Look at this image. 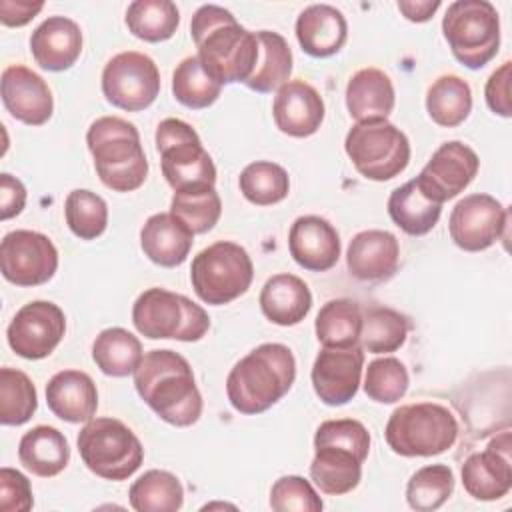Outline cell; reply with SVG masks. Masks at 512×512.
Segmentation results:
<instances>
[{"label":"cell","mask_w":512,"mask_h":512,"mask_svg":"<svg viewBox=\"0 0 512 512\" xmlns=\"http://www.w3.org/2000/svg\"><path fill=\"white\" fill-rule=\"evenodd\" d=\"M296 380V360L288 346L266 342L240 358L228 378L226 396L246 416L262 414L282 400Z\"/></svg>","instance_id":"cell-3"},{"label":"cell","mask_w":512,"mask_h":512,"mask_svg":"<svg viewBox=\"0 0 512 512\" xmlns=\"http://www.w3.org/2000/svg\"><path fill=\"white\" fill-rule=\"evenodd\" d=\"M454 492V472L446 464L418 468L406 484V502L416 512L438 510Z\"/></svg>","instance_id":"cell-42"},{"label":"cell","mask_w":512,"mask_h":512,"mask_svg":"<svg viewBox=\"0 0 512 512\" xmlns=\"http://www.w3.org/2000/svg\"><path fill=\"white\" fill-rule=\"evenodd\" d=\"M170 214H174L194 236L210 232L222 214V200L216 188L200 192H174L170 200Z\"/></svg>","instance_id":"cell-44"},{"label":"cell","mask_w":512,"mask_h":512,"mask_svg":"<svg viewBox=\"0 0 512 512\" xmlns=\"http://www.w3.org/2000/svg\"><path fill=\"white\" fill-rule=\"evenodd\" d=\"M388 214L392 222L410 236L428 234L440 220L442 204L432 200L416 182V178L392 190L388 196Z\"/></svg>","instance_id":"cell-31"},{"label":"cell","mask_w":512,"mask_h":512,"mask_svg":"<svg viewBox=\"0 0 512 512\" xmlns=\"http://www.w3.org/2000/svg\"><path fill=\"white\" fill-rule=\"evenodd\" d=\"M86 144L100 182L114 192L138 190L148 176V160L136 126L118 116L96 118Z\"/></svg>","instance_id":"cell-5"},{"label":"cell","mask_w":512,"mask_h":512,"mask_svg":"<svg viewBox=\"0 0 512 512\" xmlns=\"http://www.w3.org/2000/svg\"><path fill=\"white\" fill-rule=\"evenodd\" d=\"M442 32L452 56L466 68H484L500 48V18L488 0H456L446 8Z\"/></svg>","instance_id":"cell-9"},{"label":"cell","mask_w":512,"mask_h":512,"mask_svg":"<svg viewBox=\"0 0 512 512\" xmlns=\"http://www.w3.org/2000/svg\"><path fill=\"white\" fill-rule=\"evenodd\" d=\"M254 266L248 252L230 240H218L200 250L190 268L196 296L210 306H224L240 298L252 284Z\"/></svg>","instance_id":"cell-11"},{"label":"cell","mask_w":512,"mask_h":512,"mask_svg":"<svg viewBox=\"0 0 512 512\" xmlns=\"http://www.w3.org/2000/svg\"><path fill=\"white\" fill-rule=\"evenodd\" d=\"M42 8H44V2L0 0V22L10 28L26 26Z\"/></svg>","instance_id":"cell-50"},{"label":"cell","mask_w":512,"mask_h":512,"mask_svg":"<svg viewBox=\"0 0 512 512\" xmlns=\"http://www.w3.org/2000/svg\"><path fill=\"white\" fill-rule=\"evenodd\" d=\"M4 108L22 124L42 126L54 112L52 90L46 80L22 64H12L2 72Z\"/></svg>","instance_id":"cell-20"},{"label":"cell","mask_w":512,"mask_h":512,"mask_svg":"<svg viewBox=\"0 0 512 512\" xmlns=\"http://www.w3.org/2000/svg\"><path fill=\"white\" fill-rule=\"evenodd\" d=\"M370 452L368 428L352 418L326 420L314 434L310 478L320 492L342 496L362 480V462Z\"/></svg>","instance_id":"cell-4"},{"label":"cell","mask_w":512,"mask_h":512,"mask_svg":"<svg viewBox=\"0 0 512 512\" xmlns=\"http://www.w3.org/2000/svg\"><path fill=\"white\" fill-rule=\"evenodd\" d=\"M400 262V244L388 230H362L346 250L348 272L362 282H384L394 276Z\"/></svg>","instance_id":"cell-23"},{"label":"cell","mask_w":512,"mask_h":512,"mask_svg":"<svg viewBox=\"0 0 512 512\" xmlns=\"http://www.w3.org/2000/svg\"><path fill=\"white\" fill-rule=\"evenodd\" d=\"M364 368V350L358 346L352 348H322L312 364V386L316 396L328 406L348 404L362 380Z\"/></svg>","instance_id":"cell-18"},{"label":"cell","mask_w":512,"mask_h":512,"mask_svg":"<svg viewBox=\"0 0 512 512\" xmlns=\"http://www.w3.org/2000/svg\"><path fill=\"white\" fill-rule=\"evenodd\" d=\"M194 234L170 212L152 214L140 230V248L144 256L164 268L186 262L192 250Z\"/></svg>","instance_id":"cell-27"},{"label":"cell","mask_w":512,"mask_h":512,"mask_svg":"<svg viewBox=\"0 0 512 512\" xmlns=\"http://www.w3.org/2000/svg\"><path fill=\"white\" fill-rule=\"evenodd\" d=\"M258 38V62L252 76L244 82L250 90L268 94L284 86L292 74V50L286 38L278 32L260 30Z\"/></svg>","instance_id":"cell-32"},{"label":"cell","mask_w":512,"mask_h":512,"mask_svg":"<svg viewBox=\"0 0 512 512\" xmlns=\"http://www.w3.org/2000/svg\"><path fill=\"white\" fill-rule=\"evenodd\" d=\"M128 498L136 512H176L184 504V488L172 472L154 468L134 480Z\"/></svg>","instance_id":"cell-36"},{"label":"cell","mask_w":512,"mask_h":512,"mask_svg":"<svg viewBox=\"0 0 512 512\" xmlns=\"http://www.w3.org/2000/svg\"><path fill=\"white\" fill-rule=\"evenodd\" d=\"M508 226V208L490 194H468L450 212L448 232L452 242L466 252L494 246Z\"/></svg>","instance_id":"cell-15"},{"label":"cell","mask_w":512,"mask_h":512,"mask_svg":"<svg viewBox=\"0 0 512 512\" xmlns=\"http://www.w3.org/2000/svg\"><path fill=\"white\" fill-rule=\"evenodd\" d=\"M410 384L406 366L394 358L384 356L368 364L364 376V392L370 400L378 404H394L404 398Z\"/></svg>","instance_id":"cell-45"},{"label":"cell","mask_w":512,"mask_h":512,"mask_svg":"<svg viewBox=\"0 0 512 512\" xmlns=\"http://www.w3.org/2000/svg\"><path fill=\"white\" fill-rule=\"evenodd\" d=\"M34 506L30 480L14 470L0 468V510L2 512H28Z\"/></svg>","instance_id":"cell-47"},{"label":"cell","mask_w":512,"mask_h":512,"mask_svg":"<svg viewBox=\"0 0 512 512\" xmlns=\"http://www.w3.org/2000/svg\"><path fill=\"white\" fill-rule=\"evenodd\" d=\"M316 338L326 348H352L360 342L362 308L350 298L328 300L314 322Z\"/></svg>","instance_id":"cell-34"},{"label":"cell","mask_w":512,"mask_h":512,"mask_svg":"<svg viewBox=\"0 0 512 512\" xmlns=\"http://www.w3.org/2000/svg\"><path fill=\"white\" fill-rule=\"evenodd\" d=\"M238 186L250 204L272 206L288 196L290 178L280 164L270 160H256L240 172Z\"/></svg>","instance_id":"cell-39"},{"label":"cell","mask_w":512,"mask_h":512,"mask_svg":"<svg viewBox=\"0 0 512 512\" xmlns=\"http://www.w3.org/2000/svg\"><path fill=\"white\" fill-rule=\"evenodd\" d=\"M132 324L150 340L198 342L210 328V316L184 294L148 288L132 306Z\"/></svg>","instance_id":"cell-8"},{"label":"cell","mask_w":512,"mask_h":512,"mask_svg":"<svg viewBox=\"0 0 512 512\" xmlns=\"http://www.w3.org/2000/svg\"><path fill=\"white\" fill-rule=\"evenodd\" d=\"M480 168L478 154L464 142H444L416 176L418 186L436 202L456 198L476 178Z\"/></svg>","instance_id":"cell-17"},{"label":"cell","mask_w":512,"mask_h":512,"mask_svg":"<svg viewBox=\"0 0 512 512\" xmlns=\"http://www.w3.org/2000/svg\"><path fill=\"white\" fill-rule=\"evenodd\" d=\"M46 404L56 418L86 424L96 414L98 390L86 372L60 370L46 384Z\"/></svg>","instance_id":"cell-25"},{"label":"cell","mask_w":512,"mask_h":512,"mask_svg":"<svg viewBox=\"0 0 512 512\" xmlns=\"http://www.w3.org/2000/svg\"><path fill=\"white\" fill-rule=\"evenodd\" d=\"M324 100L320 92L304 80H288L276 90L272 118L282 134L308 138L318 132L324 120Z\"/></svg>","instance_id":"cell-21"},{"label":"cell","mask_w":512,"mask_h":512,"mask_svg":"<svg viewBox=\"0 0 512 512\" xmlns=\"http://www.w3.org/2000/svg\"><path fill=\"white\" fill-rule=\"evenodd\" d=\"M156 150L160 168L174 192H200L216 184V166L202 146L196 130L180 120L166 118L156 128Z\"/></svg>","instance_id":"cell-7"},{"label":"cell","mask_w":512,"mask_h":512,"mask_svg":"<svg viewBox=\"0 0 512 512\" xmlns=\"http://www.w3.org/2000/svg\"><path fill=\"white\" fill-rule=\"evenodd\" d=\"M134 388L164 422L186 428L202 416V394L184 356L174 350H150L134 370Z\"/></svg>","instance_id":"cell-2"},{"label":"cell","mask_w":512,"mask_h":512,"mask_svg":"<svg viewBox=\"0 0 512 512\" xmlns=\"http://www.w3.org/2000/svg\"><path fill=\"white\" fill-rule=\"evenodd\" d=\"M190 34L198 48L202 68L222 86L246 82L258 62L256 32L246 30L230 10L204 4L190 22Z\"/></svg>","instance_id":"cell-1"},{"label":"cell","mask_w":512,"mask_h":512,"mask_svg":"<svg viewBox=\"0 0 512 512\" xmlns=\"http://www.w3.org/2000/svg\"><path fill=\"white\" fill-rule=\"evenodd\" d=\"M18 460L28 472L40 478H52L68 466L70 446L58 428L40 424L20 438Z\"/></svg>","instance_id":"cell-30"},{"label":"cell","mask_w":512,"mask_h":512,"mask_svg":"<svg viewBox=\"0 0 512 512\" xmlns=\"http://www.w3.org/2000/svg\"><path fill=\"white\" fill-rule=\"evenodd\" d=\"M64 332L66 318L60 306L48 300H32L10 320L6 340L20 358L42 360L56 350Z\"/></svg>","instance_id":"cell-16"},{"label":"cell","mask_w":512,"mask_h":512,"mask_svg":"<svg viewBox=\"0 0 512 512\" xmlns=\"http://www.w3.org/2000/svg\"><path fill=\"white\" fill-rule=\"evenodd\" d=\"M64 218L76 238L96 240L108 226V206L96 192L76 188L66 196Z\"/></svg>","instance_id":"cell-43"},{"label":"cell","mask_w":512,"mask_h":512,"mask_svg":"<svg viewBox=\"0 0 512 512\" xmlns=\"http://www.w3.org/2000/svg\"><path fill=\"white\" fill-rule=\"evenodd\" d=\"M102 94L120 110H146L160 94L158 66L142 52H120L112 56L102 70Z\"/></svg>","instance_id":"cell-13"},{"label":"cell","mask_w":512,"mask_h":512,"mask_svg":"<svg viewBox=\"0 0 512 512\" xmlns=\"http://www.w3.org/2000/svg\"><path fill=\"white\" fill-rule=\"evenodd\" d=\"M38 408L34 382L18 368H0V424H26Z\"/></svg>","instance_id":"cell-40"},{"label":"cell","mask_w":512,"mask_h":512,"mask_svg":"<svg viewBox=\"0 0 512 512\" xmlns=\"http://www.w3.org/2000/svg\"><path fill=\"white\" fill-rule=\"evenodd\" d=\"M396 94L390 76L380 68L354 72L346 86V108L356 122L386 120L394 110Z\"/></svg>","instance_id":"cell-29"},{"label":"cell","mask_w":512,"mask_h":512,"mask_svg":"<svg viewBox=\"0 0 512 512\" xmlns=\"http://www.w3.org/2000/svg\"><path fill=\"white\" fill-rule=\"evenodd\" d=\"M222 92V84L216 82L200 64L198 56L184 58L172 74L174 98L192 110L212 106Z\"/></svg>","instance_id":"cell-41"},{"label":"cell","mask_w":512,"mask_h":512,"mask_svg":"<svg viewBox=\"0 0 512 512\" xmlns=\"http://www.w3.org/2000/svg\"><path fill=\"white\" fill-rule=\"evenodd\" d=\"M472 110V90L456 74L436 78L426 92V112L438 126H460Z\"/></svg>","instance_id":"cell-35"},{"label":"cell","mask_w":512,"mask_h":512,"mask_svg":"<svg viewBox=\"0 0 512 512\" xmlns=\"http://www.w3.org/2000/svg\"><path fill=\"white\" fill-rule=\"evenodd\" d=\"M270 508L274 512H320L324 502L306 478L288 474L272 484Z\"/></svg>","instance_id":"cell-46"},{"label":"cell","mask_w":512,"mask_h":512,"mask_svg":"<svg viewBox=\"0 0 512 512\" xmlns=\"http://www.w3.org/2000/svg\"><path fill=\"white\" fill-rule=\"evenodd\" d=\"M510 70L512 64L504 62L498 70H494L486 82L484 88V98L488 108L502 116V118H510L512 116V104H510Z\"/></svg>","instance_id":"cell-48"},{"label":"cell","mask_w":512,"mask_h":512,"mask_svg":"<svg viewBox=\"0 0 512 512\" xmlns=\"http://www.w3.org/2000/svg\"><path fill=\"white\" fill-rule=\"evenodd\" d=\"M296 38L308 56L330 58L346 44L348 24L338 8L312 4L296 18Z\"/></svg>","instance_id":"cell-26"},{"label":"cell","mask_w":512,"mask_h":512,"mask_svg":"<svg viewBox=\"0 0 512 512\" xmlns=\"http://www.w3.org/2000/svg\"><path fill=\"white\" fill-rule=\"evenodd\" d=\"M288 250L298 266L310 272H326L340 258V236L336 228L320 216L306 214L292 222Z\"/></svg>","instance_id":"cell-22"},{"label":"cell","mask_w":512,"mask_h":512,"mask_svg":"<svg viewBox=\"0 0 512 512\" xmlns=\"http://www.w3.org/2000/svg\"><path fill=\"white\" fill-rule=\"evenodd\" d=\"M76 444L86 468L112 482L128 480L144 460L138 436L116 418H92L82 426Z\"/></svg>","instance_id":"cell-10"},{"label":"cell","mask_w":512,"mask_h":512,"mask_svg":"<svg viewBox=\"0 0 512 512\" xmlns=\"http://www.w3.org/2000/svg\"><path fill=\"white\" fill-rule=\"evenodd\" d=\"M142 356L140 340L120 326L102 330L92 342V360L102 374L112 378L134 374Z\"/></svg>","instance_id":"cell-33"},{"label":"cell","mask_w":512,"mask_h":512,"mask_svg":"<svg viewBox=\"0 0 512 512\" xmlns=\"http://www.w3.org/2000/svg\"><path fill=\"white\" fill-rule=\"evenodd\" d=\"M344 150L358 174L374 182L396 178L410 162L406 134L388 120L356 122L346 134Z\"/></svg>","instance_id":"cell-12"},{"label":"cell","mask_w":512,"mask_h":512,"mask_svg":"<svg viewBox=\"0 0 512 512\" xmlns=\"http://www.w3.org/2000/svg\"><path fill=\"white\" fill-rule=\"evenodd\" d=\"M24 206H26L24 184L16 176L2 172L0 174V218L10 220L18 216L24 210Z\"/></svg>","instance_id":"cell-49"},{"label":"cell","mask_w":512,"mask_h":512,"mask_svg":"<svg viewBox=\"0 0 512 512\" xmlns=\"http://www.w3.org/2000/svg\"><path fill=\"white\" fill-rule=\"evenodd\" d=\"M34 62L48 72L72 68L82 52V30L66 16H48L30 36Z\"/></svg>","instance_id":"cell-24"},{"label":"cell","mask_w":512,"mask_h":512,"mask_svg":"<svg viewBox=\"0 0 512 512\" xmlns=\"http://www.w3.org/2000/svg\"><path fill=\"white\" fill-rule=\"evenodd\" d=\"M408 336V320L398 310L386 306H372L362 312L360 348L370 354L396 352Z\"/></svg>","instance_id":"cell-38"},{"label":"cell","mask_w":512,"mask_h":512,"mask_svg":"<svg viewBox=\"0 0 512 512\" xmlns=\"http://www.w3.org/2000/svg\"><path fill=\"white\" fill-rule=\"evenodd\" d=\"M462 484L468 496L482 502L504 498L512 488L510 432L488 442L482 452L470 454L462 464Z\"/></svg>","instance_id":"cell-19"},{"label":"cell","mask_w":512,"mask_h":512,"mask_svg":"<svg viewBox=\"0 0 512 512\" xmlns=\"http://www.w3.org/2000/svg\"><path fill=\"white\" fill-rule=\"evenodd\" d=\"M438 8H440V0H400L398 2V10L410 22H428Z\"/></svg>","instance_id":"cell-51"},{"label":"cell","mask_w":512,"mask_h":512,"mask_svg":"<svg viewBox=\"0 0 512 512\" xmlns=\"http://www.w3.org/2000/svg\"><path fill=\"white\" fill-rule=\"evenodd\" d=\"M58 270L54 242L34 230H12L0 242V272L16 286H40Z\"/></svg>","instance_id":"cell-14"},{"label":"cell","mask_w":512,"mask_h":512,"mask_svg":"<svg viewBox=\"0 0 512 512\" xmlns=\"http://www.w3.org/2000/svg\"><path fill=\"white\" fill-rule=\"evenodd\" d=\"M394 454L406 458H428L450 450L458 438L456 416L436 402H414L398 406L384 430Z\"/></svg>","instance_id":"cell-6"},{"label":"cell","mask_w":512,"mask_h":512,"mask_svg":"<svg viewBox=\"0 0 512 512\" xmlns=\"http://www.w3.org/2000/svg\"><path fill=\"white\" fill-rule=\"evenodd\" d=\"M124 22L136 38L164 42L178 30L180 12L170 0H136L128 6Z\"/></svg>","instance_id":"cell-37"},{"label":"cell","mask_w":512,"mask_h":512,"mask_svg":"<svg viewBox=\"0 0 512 512\" xmlns=\"http://www.w3.org/2000/svg\"><path fill=\"white\" fill-rule=\"evenodd\" d=\"M258 302L272 324L296 326L312 308V292L302 278L282 272L264 282Z\"/></svg>","instance_id":"cell-28"}]
</instances>
